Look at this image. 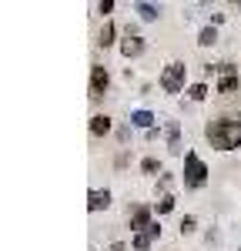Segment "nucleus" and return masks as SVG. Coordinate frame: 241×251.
Listing matches in <instances>:
<instances>
[{
	"label": "nucleus",
	"mask_w": 241,
	"mask_h": 251,
	"mask_svg": "<svg viewBox=\"0 0 241 251\" xmlns=\"http://www.w3.org/2000/svg\"><path fill=\"white\" fill-rule=\"evenodd\" d=\"M204 137L218 151H235V148H241V114H228V117L211 121L204 127Z\"/></svg>",
	"instance_id": "obj_1"
},
{
	"label": "nucleus",
	"mask_w": 241,
	"mask_h": 251,
	"mask_svg": "<svg viewBox=\"0 0 241 251\" xmlns=\"http://www.w3.org/2000/svg\"><path fill=\"white\" fill-rule=\"evenodd\" d=\"M204 181H208V168L201 164V157L194 151H188L184 154V184L188 188H204Z\"/></svg>",
	"instance_id": "obj_2"
},
{
	"label": "nucleus",
	"mask_w": 241,
	"mask_h": 251,
	"mask_svg": "<svg viewBox=\"0 0 241 251\" xmlns=\"http://www.w3.org/2000/svg\"><path fill=\"white\" fill-rule=\"evenodd\" d=\"M184 77H188V67H184L181 60L168 64L164 74H161V91H164V94H178L181 87H184Z\"/></svg>",
	"instance_id": "obj_3"
},
{
	"label": "nucleus",
	"mask_w": 241,
	"mask_h": 251,
	"mask_svg": "<svg viewBox=\"0 0 241 251\" xmlns=\"http://www.w3.org/2000/svg\"><path fill=\"white\" fill-rule=\"evenodd\" d=\"M215 74H221V80H218V94H235L241 87V77L235 74V67L231 64H215Z\"/></svg>",
	"instance_id": "obj_4"
},
{
	"label": "nucleus",
	"mask_w": 241,
	"mask_h": 251,
	"mask_svg": "<svg viewBox=\"0 0 241 251\" xmlns=\"http://www.w3.org/2000/svg\"><path fill=\"white\" fill-rule=\"evenodd\" d=\"M107 84H111L107 67H104V64H91V97H94V100L107 94Z\"/></svg>",
	"instance_id": "obj_5"
},
{
	"label": "nucleus",
	"mask_w": 241,
	"mask_h": 251,
	"mask_svg": "<svg viewBox=\"0 0 241 251\" xmlns=\"http://www.w3.org/2000/svg\"><path fill=\"white\" fill-rule=\"evenodd\" d=\"M127 221H131V231H147V228H151V225H154V221H151V208H147V204H138V208H134V211H127Z\"/></svg>",
	"instance_id": "obj_6"
},
{
	"label": "nucleus",
	"mask_w": 241,
	"mask_h": 251,
	"mask_svg": "<svg viewBox=\"0 0 241 251\" xmlns=\"http://www.w3.org/2000/svg\"><path fill=\"white\" fill-rule=\"evenodd\" d=\"M120 54H124V57H141V54H144V37L127 34V37H124V44H120Z\"/></svg>",
	"instance_id": "obj_7"
},
{
	"label": "nucleus",
	"mask_w": 241,
	"mask_h": 251,
	"mask_svg": "<svg viewBox=\"0 0 241 251\" xmlns=\"http://www.w3.org/2000/svg\"><path fill=\"white\" fill-rule=\"evenodd\" d=\"M107 204H111V191H107V188L87 194V211H100V208H107Z\"/></svg>",
	"instance_id": "obj_8"
},
{
	"label": "nucleus",
	"mask_w": 241,
	"mask_h": 251,
	"mask_svg": "<svg viewBox=\"0 0 241 251\" xmlns=\"http://www.w3.org/2000/svg\"><path fill=\"white\" fill-rule=\"evenodd\" d=\"M131 124L151 131V127H154V114H151V111H131Z\"/></svg>",
	"instance_id": "obj_9"
},
{
	"label": "nucleus",
	"mask_w": 241,
	"mask_h": 251,
	"mask_svg": "<svg viewBox=\"0 0 241 251\" xmlns=\"http://www.w3.org/2000/svg\"><path fill=\"white\" fill-rule=\"evenodd\" d=\"M107 131H111V117H107V114H94V117H91V134H94V137L107 134Z\"/></svg>",
	"instance_id": "obj_10"
},
{
	"label": "nucleus",
	"mask_w": 241,
	"mask_h": 251,
	"mask_svg": "<svg viewBox=\"0 0 241 251\" xmlns=\"http://www.w3.org/2000/svg\"><path fill=\"white\" fill-rule=\"evenodd\" d=\"M168 148H171V154H181V134H178V121H168Z\"/></svg>",
	"instance_id": "obj_11"
},
{
	"label": "nucleus",
	"mask_w": 241,
	"mask_h": 251,
	"mask_svg": "<svg viewBox=\"0 0 241 251\" xmlns=\"http://www.w3.org/2000/svg\"><path fill=\"white\" fill-rule=\"evenodd\" d=\"M198 44L201 47H215V44H218V30H215V27H204L198 34Z\"/></svg>",
	"instance_id": "obj_12"
},
{
	"label": "nucleus",
	"mask_w": 241,
	"mask_h": 251,
	"mask_svg": "<svg viewBox=\"0 0 241 251\" xmlns=\"http://www.w3.org/2000/svg\"><path fill=\"white\" fill-rule=\"evenodd\" d=\"M138 14H141V20H158L161 7H154V3H138Z\"/></svg>",
	"instance_id": "obj_13"
},
{
	"label": "nucleus",
	"mask_w": 241,
	"mask_h": 251,
	"mask_svg": "<svg viewBox=\"0 0 241 251\" xmlns=\"http://www.w3.org/2000/svg\"><path fill=\"white\" fill-rule=\"evenodd\" d=\"M114 34H118V30H114V24L107 20L104 30H100V37H97V44H100V47H111V44H114Z\"/></svg>",
	"instance_id": "obj_14"
},
{
	"label": "nucleus",
	"mask_w": 241,
	"mask_h": 251,
	"mask_svg": "<svg viewBox=\"0 0 241 251\" xmlns=\"http://www.w3.org/2000/svg\"><path fill=\"white\" fill-rule=\"evenodd\" d=\"M188 97H191V100H204V97H208V84H204V80H201V84H191V87H188Z\"/></svg>",
	"instance_id": "obj_15"
},
{
	"label": "nucleus",
	"mask_w": 241,
	"mask_h": 251,
	"mask_svg": "<svg viewBox=\"0 0 241 251\" xmlns=\"http://www.w3.org/2000/svg\"><path fill=\"white\" fill-rule=\"evenodd\" d=\"M151 241H154L151 234H147V231H141V234H134V241H131V245H134L138 251H147V248H151Z\"/></svg>",
	"instance_id": "obj_16"
},
{
	"label": "nucleus",
	"mask_w": 241,
	"mask_h": 251,
	"mask_svg": "<svg viewBox=\"0 0 241 251\" xmlns=\"http://www.w3.org/2000/svg\"><path fill=\"white\" fill-rule=\"evenodd\" d=\"M141 171H144V174L161 171V161H158V157H144V161H141Z\"/></svg>",
	"instance_id": "obj_17"
},
{
	"label": "nucleus",
	"mask_w": 241,
	"mask_h": 251,
	"mask_svg": "<svg viewBox=\"0 0 241 251\" xmlns=\"http://www.w3.org/2000/svg\"><path fill=\"white\" fill-rule=\"evenodd\" d=\"M194 225H198V221H194V214H188V218H181L178 228H181V234H191V231H194Z\"/></svg>",
	"instance_id": "obj_18"
},
{
	"label": "nucleus",
	"mask_w": 241,
	"mask_h": 251,
	"mask_svg": "<svg viewBox=\"0 0 241 251\" xmlns=\"http://www.w3.org/2000/svg\"><path fill=\"white\" fill-rule=\"evenodd\" d=\"M171 208H174V198H171V194H161V201H158V214L171 211Z\"/></svg>",
	"instance_id": "obj_19"
},
{
	"label": "nucleus",
	"mask_w": 241,
	"mask_h": 251,
	"mask_svg": "<svg viewBox=\"0 0 241 251\" xmlns=\"http://www.w3.org/2000/svg\"><path fill=\"white\" fill-rule=\"evenodd\" d=\"M97 10H100V14H111V10H114V0H104V3H97Z\"/></svg>",
	"instance_id": "obj_20"
}]
</instances>
